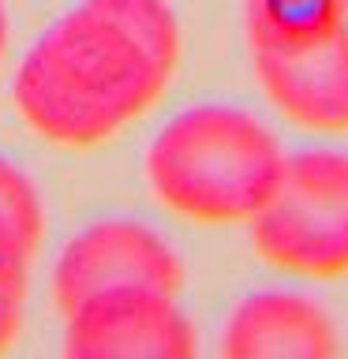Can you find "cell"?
I'll return each mask as SVG.
<instances>
[{"instance_id":"1","label":"cell","mask_w":348,"mask_h":359,"mask_svg":"<svg viewBox=\"0 0 348 359\" xmlns=\"http://www.w3.org/2000/svg\"><path fill=\"white\" fill-rule=\"evenodd\" d=\"M168 72L94 0L60 15L22 56L15 109L41 139L72 150L109 142L157 105Z\"/></svg>"},{"instance_id":"2","label":"cell","mask_w":348,"mask_h":359,"mask_svg":"<svg viewBox=\"0 0 348 359\" xmlns=\"http://www.w3.org/2000/svg\"><path fill=\"white\" fill-rule=\"evenodd\" d=\"M274 131L232 105H195L168 120L146 154L157 202L199 224L247 221L281 172Z\"/></svg>"},{"instance_id":"3","label":"cell","mask_w":348,"mask_h":359,"mask_svg":"<svg viewBox=\"0 0 348 359\" xmlns=\"http://www.w3.org/2000/svg\"><path fill=\"white\" fill-rule=\"evenodd\" d=\"M262 262L311 280L348 277V154H285L274 191L247 217Z\"/></svg>"},{"instance_id":"4","label":"cell","mask_w":348,"mask_h":359,"mask_svg":"<svg viewBox=\"0 0 348 359\" xmlns=\"http://www.w3.org/2000/svg\"><path fill=\"white\" fill-rule=\"evenodd\" d=\"M72 359H191L195 325L173 292L109 288L64 311Z\"/></svg>"},{"instance_id":"5","label":"cell","mask_w":348,"mask_h":359,"mask_svg":"<svg viewBox=\"0 0 348 359\" xmlns=\"http://www.w3.org/2000/svg\"><path fill=\"white\" fill-rule=\"evenodd\" d=\"M109 288H157L180 296L184 266L154 229L139 221H98L75 232L56 258L53 299L72 311L79 299Z\"/></svg>"},{"instance_id":"6","label":"cell","mask_w":348,"mask_h":359,"mask_svg":"<svg viewBox=\"0 0 348 359\" xmlns=\"http://www.w3.org/2000/svg\"><path fill=\"white\" fill-rule=\"evenodd\" d=\"M266 101L307 131H348V22L303 49H255Z\"/></svg>"},{"instance_id":"7","label":"cell","mask_w":348,"mask_h":359,"mask_svg":"<svg viewBox=\"0 0 348 359\" xmlns=\"http://www.w3.org/2000/svg\"><path fill=\"white\" fill-rule=\"evenodd\" d=\"M221 355L225 359H330L337 355V325L307 296L255 292L225 322Z\"/></svg>"},{"instance_id":"8","label":"cell","mask_w":348,"mask_h":359,"mask_svg":"<svg viewBox=\"0 0 348 359\" xmlns=\"http://www.w3.org/2000/svg\"><path fill=\"white\" fill-rule=\"evenodd\" d=\"M251 49H303L348 22V0H243Z\"/></svg>"},{"instance_id":"9","label":"cell","mask_w":348,"mask_h":359,"mask_svg":"<svg viewBox=\"0 0 348 359\" xmlns=\"http://www.w3.org/2000/svg\"><path fill=\"white\" fill-rule=\"evenodd\" d=\"M41 198L22 168L0 157V277L27 273L41 243Z\"/></svg>"},{"instance_id":"10","label":"cell","mask_w":348,"mask_h":359,"mask_svg":"<svg viewBox=\"0 0 348 359\" xmlns=\"http://www.w3.org/2000/svg\"><path fill=\"white\" fill-rule=\"evenodd\" d=\"M101 11H109L157 64L176 72L180 64V19L168 8V0H94Z\"/></svg>"},{"instance_id":"11","label":"cell","mask_w":348,"mask_h":359,"mask_svg":"<svg viewBox=\"0 0 348 359\" xmlns=\"http://www.w3.org/2000/svg\"><path fill=\"white\" fill-rule=\"evenodd\" d=\"M22 311H27V273L0 277V352L15 344L22 330Z\"/></svg>"},{"instance_id":"12","label":"cell","mask_w":348,"mask_h":359,"mask_svg":"<svg viewBox=\"0 0 348 359\" xmlns=\"http://www.w3.org/2000/svg\"><path fill=\"white\" fill-rule=\"evenodd\" d=\"M4 49H8V8L0 0V60H4Z\"/></svg>"}]
</instances>
